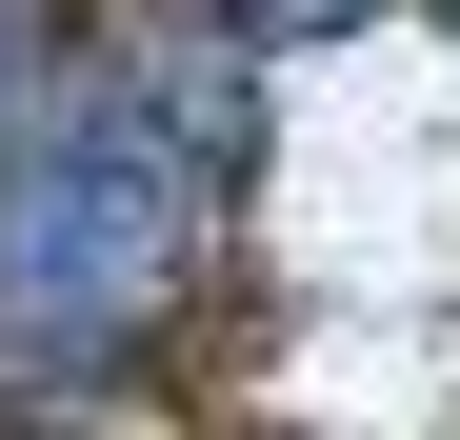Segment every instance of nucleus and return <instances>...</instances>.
Returning a JSON list of instances; mask_svg holds the SVG:
<instances>
[{
    "label": "nucleus",
    "instance_id": "obj_1",
    "mask_svg": "<svg viewBox=\"0 0 460 440\" xmlns=\"http://www.w3.org/2000/svg\"><path fill=\"white\" fill-rule=\"evenodd\" d=\"M220 60H81L0 140V360H120L220 241Z\"/></svg>",
    "mask_w": 460,
    "mask_h": 440
},
{
    "label": "nucleus",
    "instance_id": "obj_2",
    "mask_svg": "<svg viewBox=\"0 0 460 440\" xmlns=\"http://www.w3.org/2000/svg\"><path fill=\"white\" fill-rule=\"evenodd\" d=\"M21 101H40V0H0V140H21Z\"/></svg>",
    "mask_w": 460,
    "mask_h": 440
},
{
    "label": "nucleus",
    "instance_id": "obj_3",
    "mask_svg": "<svg viewBox=\"0 0 460 440\" xmlns=\"http://www.w3.org/2000/svg\"><path fill=\"white\" fill-rule=\"evenodd\" d=\"M241 21H360V0H241Z\"/></svg>",
    "mask_w": 460,
    "mask_h": 440
}]
</instances>
